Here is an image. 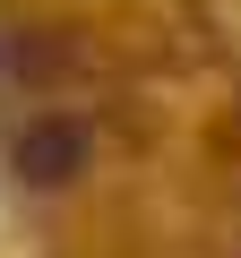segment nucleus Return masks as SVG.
<instances>
[{
  "instance_id": "nucleus-2",
  "label": "nucleus",
  "mask_w": 241,
  "mask_h": 258,
  "mask_svg": "<svg viewBox=\"0 0 241 258\" xmlns=\"http://www.w3.org/2000/svg\"><path fill=\"white\" fill-rule=\"evenodd\" d=\"M0 69L9 78H26V86H52L61 69H69V43H52V35H0Z\"/></svg>"
},
{
  "instance_id": "nucleus-1",
  "label": "nucleus",
  "mask_w": 241,
  "mask_h": 258,
  "mask_svg": "<svg viewBox=\"0 0 241 258\" xmlns=\"http://www.w3.org/2000/svg\"><path fill=\"white\" fill-rule=\"evenodd\" d=\"M18 172H26L35 189L78 181V172H86V129H78V120H35V129H18Z\"/></svg>"
}]
</instances>
